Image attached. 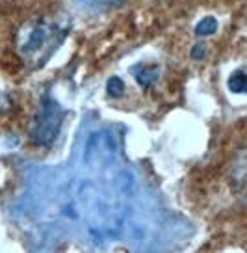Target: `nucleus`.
Masks as SVG:
<instances>
[{"label":"nucleus","instance_id":"obj_4","mask_svg":"<svg viewBox=\"0 0 247 253\" xmlns=\"http://www.w3.org/2000/svg\"><path fill=\"white\" fill-rule=\"evenodd\" d=\"M130 71L134 75L136 82L143 87V89H149L158 80V75H160L158 65H147V63H138Z\"/></svg>","mask_w":247,"mask_h":253},{"label":"nucleus","instance_id":"obj_5","mask_svg":"<svg viewBox=\"0 0 247 253\" xmlns=\"http://www.w3.org/2000/svg\"><path fill=\"white\" fill-rule=\"evenodd\" d=\"M227 86L232 93H247V73L244 71H234L229 77Z\"/></svg>","mask_w":247,"mask_h":253},{"label":"nucleus","instance_id":"obj_7","mask_svg":"<svg viewBox=\"0 0 247 253\" xmlns=\"http://www.w3.org/2000/svg\"><path fill=\"white\" fill-rule=\"evenodd\" d=\"M106 91H108L110 97H121L123 91H125V82L119 77H112L106 84Z\"/></svg>","mask_w":247,"mask_h":253},{"label":"nucleus","instance_id":"obj_8","mask_svg":"<svg viewBox=\"0 0 247 253\" xmlns=\"http://www.w3.org/2000/svg\"><path fill=\"white\" fill-rule=\"evenodd\" d=\"M9 106H11V99L8 97V93L0 91V116L6 110H9Z\"/></svg>","mask_w":247,"mask_h":253},{"label":"nucleus","instance_id":"obj_3","mask_svg":"<svg viewBox=\"0 0 247 253\" xmlns=\"http://www.w3.org/2000/svg\"><path fill=\"white\" fill-rule=\"evenodd\" d=\"M231 182L234 192H238L242 198H247V145H244L234 157L231 166Z\"/></svg>","mask_w":247,"mask_h":253},{"label":"nucleus","instance_id":"obj_2","mask_svg":"<svg viewBox=\"0 0 247 253\" xmlns=\"http://www.w3.org/2000/svg\"><path fill=\"white\" fill-rule=\"evenodd\" d=\"M65 118L64 106L58 103L50 93H45L41 97L39 108L34 116L32 123V142L39 147H50L56 142L58 134L62 130V123Z\"/></svg>","mask_w":247,"mask_h":253},{"label":"nucleus","instance_id":"obj_9","mask_svg":"<svg viewBox=\"0 0 247 253\" xmlns=\"http://www.w3.org/2000/svg\"><path fill=\"white\" fill-rule=\"evenodd\" d=\"M205 52H207V50H205V47H203V45H195V47H191V58H193V60H201V58H203V56H205Z\"/></svg>","mask_w":247,"mask_h":253},{"label":"nucleus","instance_id":"obj_6","mask_svg":"<svg viewBox=\"0 0 247 253\" xmlns=\"http://www.w3.org/2000/svg\"><path fill=\"white\" fill-rule=\"evenodd\" d=\"M215 30H217V19H215V17H212V15L201 19L199 23L195 24V36H199V38L212 36Z\"/></svg>","mask_w":247,"mask_h":253},{"label":"nucleus","instance_id":"obj_1","mask_svg":"<svg viewBox=\"0 0 247 253\" xmlns=\"http://www.w3.org/2000/svg\"><path fill=\"white\" fill-rule=\"evenodd\" d=\"M67 30L56 21L35 19L26 23L17 34V50L26 65L41 67L64 41Z\"/></svg>","mask_w":247,"mask_h":253}]
</instances>
